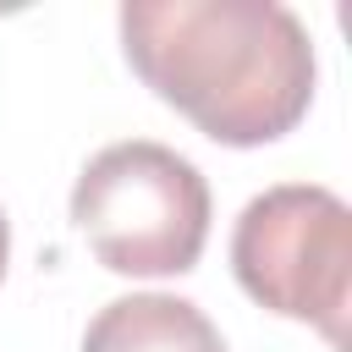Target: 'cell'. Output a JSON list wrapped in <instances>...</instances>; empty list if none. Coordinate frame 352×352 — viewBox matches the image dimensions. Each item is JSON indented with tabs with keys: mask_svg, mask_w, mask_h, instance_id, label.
<instances>
[{
	"mask_svg": "<svg viewBox=\"0 0 352 352\" xmlns=\"http://www.w3.org/2000/svg\"><path fill=\"white\" fill-rule=\"evenodd\" d=\"M121 50L165 104L226 148L275 143L314 104V38L275 0H126Z\"/></svg>",
	"mask_w": 352,
	"mask_h": 352,
	"instance_id": "6da1fadb",
	"label": "cell"
},
{
	"mask_svg": "<svg viewBox=\"0 0 352 352\" xmlns=\"http://www.w3.org/2000/svg\"><path fill=\"white\" fill-rule=\"evenodd\" d=\"M72 220L104 270L182 275L209 242V182L165 143H110L72 187Z\"/></svg>",
	"mask_w": 352,
	"mask_h": 352,
	"instance_id": "7a4b0ae2",
	"label": "cell"
},
{
	"mask_svg": "<svg viewBox=\"0 0 352 352\" xmlns=\"http://www.w3.org/2000/svg\"><path fill=\"white\" fill-rule=\"evenodd\" d=\"M231 270L258 308L280 319H302L330 346H346L352 209L330 187L286 182L258 192L236 214Z\"/></svg>",
	"mask_w": 352,
	"mask_h": 352,
	"instance_id": "3957f363",
	"label": "cell"
},
{
	"mask_svg": "<svg viewBox=\"0 0 352 352\" xmlns=\"http://www.w3.org/2000/svg\"><path fill=\"white\" fill-rule=\"evenodd\" d=\"M82 352H226L214 319L170 292H132L94 314Z\"/></svg>",
	"mask_w": 352,
	"mask_h": 352,
	"instance_id": "277c9868",
	"label": "cell"
},
{
	"mask_svg": "<svg viewBox=\"0 0 352 352\" xmlns=\"http://www.w3.org/2000/svg\"><path fill=\"white\" fill-rule=\"evenodd\" d=\"M6 258H11V226H6V214H0V280H6Z\"/></svg>",
	"mask_w": 352,
	"mask_h": 352,
	"instance_id": "5b68a950",
	"label": "cell"
}]
</instances>
